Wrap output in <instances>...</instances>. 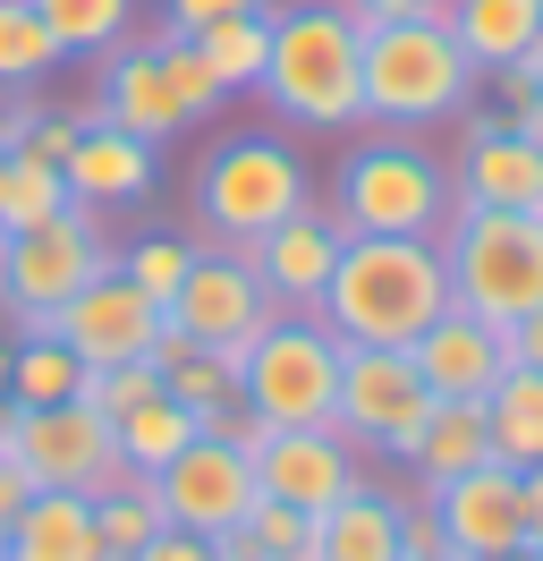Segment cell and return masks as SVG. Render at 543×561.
Returning a JSON list of instances; mask_svg holds the SVG:
<instances>
[{
    "mask_svg": "<svg viewBox=\"0 0 543 561\" xmlns=\"http://www.w3.org/2000/svg\"><path fill=\"white\" fill-rule=\"evenodd\" d=\"M289 128L305 137H339L366 128V35L339 0H289L272 9V60L255 85Z\"/></svg>",
    "mask_w": 543,
    "mask_h": 561,
    "instance_id": "obj_1",
    "label": "cell"
},
{
    "mask_svg": "<svg viewBox=\"0 0 543 561\" xmlns=\"http://www.w3.org/2000/svg\"><path fill=\"white\" fill-rule=\"evenodd\" d=\"M450 307L441 239H348L314 316L339 332V350H407Z\"/></svg>",
    "mask_w": 543,
    "mask_h": 561,
    "instance_id": "obj_2",
    "label": "cell"
},
{
    "mask_svg": "<svg viewBox=\"0 0 543 561\" xmlns=\"http://www.w3.org/2000/svg\"><path fill=\"white\" fill-rule=\"evenodd\" d=\"M332 221L348 239H441V221L459 213L450 162L416 128H373L332 162Z\"/></svg>",
    "mask_w": 543,
    "mask_h": 561,
    "instance_id": "obj_3",
    "label": "cell"
},
{
    "mask_svg": "<svg viewBox=\"0 0 543 561\" xmlns=\"http://www.w3.org/2000/svg\"><path fill=\"white\" fill-rule=\"evenodd\" d=\"M298 205H314V179H305L298 145L272 137V128H238L196 162V247H246L280 230Z\"/></svg>",
    "mask_w": 543,
    "mask_h": 561,
    "instance_id": "obj_4",
    "label": "cell"
},
{
    "mask_svg": "<svg viewBox=\"0 0 543 561\" xmlns=\"http://www.w3.org/2000/svg\"><path fill=\"white\" fill-rule=\"evenodd\" d=\"M475 94V69L441 18L366 26V128H441Z\"/></svg>",
    "mask_w": 543,
    "mask_h": 561,
    "instance_id": "obj_5",
    "label": "cell"
},
{
    "mask_svg": "<svg viewBox=\"0 0 543 561\" xmlns=\"http://www.w3.org/2000/svg\"><path fill=\"white\" fill-rule=\"evenodd\" d=\"M441 273H450V307L518 323L527 307H543V213L459 205L441 221Z\"/></svg>",
    "mask_w": 543,
    "mask_h": 561,
    "instance_id": "obj_6",
    "label": "cell"
},
{
    "mask_svg": "<svg viewBox=\"0 0 543 561\" xmlns=\"http://www.w3.org/2000/svg\"><path fill=\"white\" fill-rule=\"evenodd\" d=\"M339 332L314 307H280L255 332V350L238 357V400L264 425H332L339 400Z\"/></svg>",
    "mask_w": 543,
    "mask_h": 561,
    "instance_id": "obj_7",
    "label": "cell"
},
{
    "mask_svg": "<svg viewBox=\"0 0 543 561\" xmlns=\"http://www.w3.org/2000/svg\"><path fill=\"white\" fill-rule=\"evenodd\" d=\"M102 264H111L102 213H85V205L51 213L34 230H0V316L18 323V332H43Z\"/></svg>",
    "mask_w": 543,
    "mask_h": 561,
    "instance_id": "obj_8",
    "label": "cell"
},
{
    "mask_svg": "<svg viewBox=\"0 0 543 561\" xmlns=\"http://www.w3.org/2000/svg\"><path fill=\"white\" fill-rule=\"evenodd\" d=\"M272 316H280V298H272L264 280H255V264L230 255V247H196V264H187V280H178V298L162 307V323L178 332V341L230 357V366L255 350V332H264Z\"/></svg>",
    "mask_w": 543,
    "mask_h": 561,
    "instance_id": "obj_9",
    "label": "cell"
},
{
    "mask_svg": "<svg viewBox=\"0 0 543 561\" xmlns=\"http://www.w3.org/2000/svg\"><path fill=\"white\" fill-rule=\"evenodd\" d=\"M425 409H434V391H425V375H416V357H407V350H348V357H339L332 425L366 459H407Z\"/></svg>",
    "mask_w": 543,
    "mask_h": 561,
    "instance_id": "obj_10",
    "label": "cell"
},
{
    "mask_svg": "<svg viewBox=\"0 0 543 561\" xmlns=\"http://www.w3.org/2000/svg\"><path fill=\"white\" fill-rule=\"evenodd\" d=\"M145 493H153L162 527H196V536H221V527H238L255 502H264L255 459L238 451V443H221V434H196L170 468L145 477Z\"/></svg>",
    "mask_w": 543,
    "mask_h": 561,
    "instance_id": "obj_11",
    "label": "cell"
},
{
    "mask_svg": "<svg viewBox=\"0 0 543 561\" xmlns=\"http://www.w3.org/2000/svg\"><path fill=\"white\" fill-rule=\"evenodd\" d=\"M94 119H111V128H128V137L145 145H170V137H187L204 111L196 94L178 85V69H170V43H119V51H102V85H94Z\"/></svg>",
    "mask_w": 543,
    "mask_h": 561,
    "instance_id": "obj_12",
    "label": "cell"
},
{
    "mask_svg": "<svg viewBox=\"0 0 543 561\" xmlns=\"http://www.w3.org/2000/svg\"><path fill=\"white\" fill-rule=\"evenodd\" d=\"M18 468L34 485H68V493H111L128 485V459L111 443V417L94 400H60V409H26L18 425Z\"/></svg>",
    "mask_w": 543,
    "mask_h": 561,
    "instance_id": "obj_13",
    "label": "cell"
},
{
    "mask_svg": "<svg viewBox=\"0 0 543 561\" xmlns=\"http://www.w3.org/2000/svg\"><path fill=\"white\" fill-rule=\"evenodd\" d=\"M366 477V451L339 434V425H272L255 443V485L264 502H289V511H332L339 493Z\"/></svg>",
    "mask_w": 543,
    "mask_h": 561,
    "instance_id": "obj_14",
    "label": "cell"
},
{
    "mask_svg": "<svg viewBox=\"0 0 543 561\" xmlns=\"http://www.w3.org/2000/svg\"><path fill=\"white\" fill-rule=\"evenodd\" d=\"M51 332H60L85 366H136V357H153V341H162V307H153L119 264H102L60 316H51Z\"/></svg>",
    "mask_w": 543,
    "mask_h": 561,
    "instance_id": "obj_15",
    "label": "cell"
},
{
    "mask_svg": "<svg viewBox=\"0 0 543 561\" xmlns=\"http://www.w3.org/2000/svg\"><path fill=\"white\" fill-rule=\"evenodd\" d=\"M425 502H434L441 545H450L459 561H493V553H509V545H527V477L501 468V459H484V468H467V477L434 485Z\"/></svg>",
    "mask_w": 543,
    "mask_h": 561,
    "instance_id": "obj_16",
    "label": "cell"
},
{
    "mask_svg": "<svg viewBox=\"0 0 543 561\" xmlns=\"http://www.w3.org/2000/svg\"><path fill=\"white\" fill-rule=\"evenodd\" d=\"M450 196L459 205H493V213H543V145L518 137L501 111L467 119V137L450 153Z\"/></svg>",
    "mask_w": 543,
    "mask_h": 561,
    "instance_id": "obj_17",
    "label": "cell"
},
{
    "mask_svg": "<svg viewBox=\"0 0 543 561\" xmlns=\"http://www.w3.org/2000/svg\"><path fill=\"white\" fill-rule=\"evenodd\" d=\"M407 357H416V375H425V391H434V400H484V391L509 375L501 323L467 316V307H441V316L407 341Z\"/></svg>",
    "mask_w": 543,
    "mask_h": 561,
    "instance_id": "obj_18",
    "label": "cell"
},
{
    "mask_svg": "<svg viewBox=\"0 0 543 561\" xmlns=\"http://www.w3.org/2000/svg\"><path fill=\"white\" fill-rule=\"evenodd\" d=\"M339 247H348V230L332 221V205L314 196V205H298L280 230H264V239L246 247V264H255V280H264L280 307H314L323 298V280H332Z\"/></svg>",
    "mask_w": 543,
    "mask_h": 561,
    "instance_id": "obj_19",
    "label": "cell"
},
{
    "mask_svg": "<svg viewBox=\"0 0 543 561\" xmlns=\"http://www.w3.org/2000/svg\"><path fill=\"white\" fill-rule=\"evenodd\" d=\"M85 128H77V153H68V205L85 213H119V205H145L153 196V145L128 137V128H111V119H94V111H77Z\"/></svg>",
    "mask_w": 543,
    "mask_h": 561,
    "instance_id": "obj_20",
    "label": "cell"
},
{
    "mask_svg": "<svg viewBox=\"0 0 543 561\" xmlns=\"http://www.w3.org/2000/svg\"><path fill=\"white\" fill-rule=\"evenodd\" d=\"M407 493L382 485V477H357L332 511L314 519V561H407Z\"/></svg>",
    "mask_w": 543,
    "mask_h": 561,
    "instance_id": "obj_21",
    "label": "cell"
},
{
    "mask_svg": "<svg viewBox=\"0 0 543 561\" xmlns=\"http://www.w3.org/2000/svg\"><path fill=\"white\" fill-rule=\"evenodd\" d=\"M0 561H102V545H94V493L34 485L26 511H9Z\"/></svg>",
    "mask_w": 543,
    "mask_h": 561,
    "instance_id": "obj_22",
    "label": "cell"
},
{
    "mask_svg": "<svg viewBox=\"0 0 543 561\" xmlns=\"http://www.w3.org/2000/svg\"><path fill=\"white\" fill-rule=\"evenodd\" d=\"M441 26L459 35V51H467L475 77H501V69H518V60L535 51L543 0H450V18H441Z\"/></svg>",
    "mask_w": 543,
    "mask_h": 561,
    "instance_id": "obj_23",
    "label": "cell"
},
{
    "mask_svg": "<svg viewBox=\"0 0 543 561\" xmlns=\"http://www.w3.org/2000/svg\"><path fill=\"white\" fill-rule=\"evenodd\" d=\"M493 459V417H484V400H434L425 425H416V443H407V468H416V485L434 493L450 477H467Z\"/></svg>",
    "mask_w": 543,
    "mask_h": 561,
    "instance_id": "obj_24",
    "label": "cell"
},
{
    "mask_svg": "<svg viewBox=\"0 0 543 561\" xmlns=\"http://www.w3.org/2000/svg\"><path fill=\"white\" fill-rule=\"evenodd\" d=\"M153 375H162L170 400H187L204 417V434H221V417L238 409V366L212 357V350H196V341H178L170 323H162V341H153Z\"/></svg>",
    "mask_w": 543,
    "mask_h": 561,
    "instance_id": "obj_25",
    "label": "cell"
},
{
    "mask_svg": "<svg viewBox=\"0 0 543 561\" xmlns=\"http://www.w3.org/2000/svg\"><path fill=\"white\" fill-rule=\"evenodd\" d=\"M85 375H94V366H85V357L68 350L51 323H43V332H18L0 391H9L18 409H60V400H85Z\"/></svg>",
    "mask_w": 543,
    "mask_h": 561,
    "instance_id": "obj_26",
    "label": "cell"
},
{
    "mask_svg": "<svg viewBox=\"0 0 543 561\" xmlns=\"http://www.w3.org/2000/svg\"><path fill=\"white\" fill-rule=\"evenodd\" d=\"M484 417H493V459L501 468H543V375L535 366H509L501 383L484 391Z\"/></svg>",
    "mask_w": 543,
    "mask_h": 561,
    "instance_id": "obj_27",
    "label": "cell"
},
{
    "mask_svg": "<svg viewBox=\"0 0 543 561\" xmlns=\"http://www.w3.org/2000/svg\"><path fill=\"white\" fill-rule=\"evenodd\" d=\"M196 434H204V417L187 409V400H170V391L136 400L128 417L111 425V443H119V459H128V477H153V468H170V459L187 451Z\"/></svg>",
    "mask_w": 543,
    "mask_h": 561,
    "instance_id": "obj_28",
    "label": "cell"
},
{
    "mask_svg": "<svg viewBox=\"0 0 543 561\" xmlns=\"http://www.w3.org/2000/svg\"><path fill=\"white\" fill-rule=\"evenodd\" d=\"M204 51V69H212V85L221 94H255L264 85V60H272V9H238V18H221V26H204V35H187Z\"/></svg>",
    "mask_w": 543,
    "mask_h": 561,
    "instance_id": "obj_29",
    "label": "cell"
},
{
    "mask_svg": "<svg viewBox=\"0 0 543 561\" xmlns=\"http://www.w3.org/2000/svg\"><path fill=\"white\" fill-rule=\"evenodd\" d=\"M221 561H314V511H289V502H255L238 527L212 536Z\"/></svg>",
    "mask_w": 543,
    "mask_h": 561,
    "instance_id": "obj_30",
    "label": "cell"
},
{
    "mask_svg": "<svg viewBox=\"0 0 543 561\" xmlns=\"http://www.w3.org/2000/svg\"><path fill=\"white\" fill-rule=\"evenodd\" d=\"M51 213H68V171L26 153V145H9L0 153V230H34Z\"/></svg>",
    "mask_w": 543,
    "mask_h": 561,
    "instance_id": "obj_31",
    "label": "cell"
},
{
    "mask_svg": "<svg viewBox=\"0 0 543 561\" xmlns=\"http://www.w3.org/2000/svg\"><path fill=\"white\" fill-rule=\"evenodd\" d=\"M60 60L68 51H60V35L43 26V9H34V0H0V85L34 94Z\"/></svg>",
    "mask_w": 543,
    "mask_h": 561,
    "instance_id": "obj_32",
    "label": "cell"
},
{
    "mask_svg": "<svg viewBox=\"0 0 543 561\" xmlns=\"http://www.w3.org/2000/svg\"><path fill=\"white\" fill-rule=\"evenodd\" d=\"M43 9V26L60 35V51L77 60H102V51H119V43L136 35V0H34Z\"/></svg>",
    "mask_w": 543,
    "mask_h": 561,
    "instance_id": "obj_33",
    "label": "cell"
},
{
    "mask_svg": "<svg viewBox=\"0 0 543 561\" xmlns=\"http://www.w3.org/2000/svg\"><path fill=\"white\" fill-rule=\"evenodd\" d=\"M153 527H162V511H153L145 477H128V485H111V493H94V545H102V561L145 553V536H153Z\"/></svg>",
    "mask_w": 543,
    "mask_h": 561,
    "instance_id": "obj_34",
    "label": "cell"
},
{
    "mask_svg": "<svg viewBox=\"0 0 543 561\" xmlns=\"http://www.w3.org/2000/svg\"><path fill=\"white\" fill-rule=\"evenodd\" d=\"M119 273L153 298V307H170L178 298V280H187V264H196V239H170V230H145V239H128L119 255H111Z\"/></svg>",
    "mask_w": 543,
    "mask_h": 561,
    "instance_id": "obj_35",
    "label": "cell"
},
{
    "mask_svg": "<svg viewBox=\"0 0 543 561\" xmlns=\"http://www.w3.org/2000/svg\"><path fill=\"white\" fill-rule=\"evenodd\" d=\"M153 391H162V375H153V357H136V366H94V375H85V400H94L102 417L119 425L136 409V400H153Z\"/></svg>",
    "mask_w": 543,
    "mask_h": 561,
    "instance_id": "obj_36",
    "label": "cell"
},
{
    "mask_svg": "<svg viewBox=\"0 0 543 561\" xmlns=\"http://www.w3.org/2000/svg\"><path fill=\"white\" fill-rule=\"evenodd\" d=\"M238 9H272V0H162V35H204Z\"/></svg>",
    "mask_w": 543,
    "mask_h": 561,
    "instance_id": "obj_37",
    "label": "cell"
},
{
    "mask_svg": "<svg viewBox=\"0 0 543 561\" xmlns=\"http://www.w3.org/2000/svg\"><path fill=\"white\" fill-rule=\"evenodd\" d=\"M77 128H85L77 111H34V119H26V153H43V162H68V153H77Z\"/></svg>",
    "mask_w": 543,
    "mask_h": 561,
    "instance_id": "obj_38",
    "label": "cell"
},
{
    "mask_svg": "<svg viewBox=\"0 0 543 561\" xmlns=\"http://www.w3.org/2000/svg\"><path fill=\"white\" fill-rule=\"evenodd\" d=\"M348 18H357V35L366 26H400V18H450V0H339Z\"/></svg>",
    "mask_w": 543,
    "mask_h": 561,
    "instance_id": "obj_39",
    "label": "cell"
},
{
    "mask_svg": "<svg viewBox=\"0 0 543 561\" xmlns=\"http://www.w3.org/2000/svg\"><path fill=\"white\" fill-rule=\"evenodd\" d=\"M128 561H221V553H212V536H196V527H153L145 553H128Z\"/></svg>",
    "mask_w": 543,
    "mask_h": 561,
    "instance_id": "obj_40",
    "label": "cell"
},
{
    "mask_svg": "<svg viewBox=\"0 0 543 561\" xmlns=\"http://www.w3.org/2000/svg\"><path fill=\"white\" fill-rule=\"evenodd\" d=\"M400 536H407V561H441V553H450V545H441V519H434V502H425V493H407Z\"/></svg>",
    "mask_w": 543,
    "mask_h": 561,
    "instance_id": "obj_41",
    "label": "cell"
},
{
    "mask_svg": "<svg viewBox=\"0 0 543 561\" xmlns=\"http://www.w3.org/2000/svg\"><path fill=\"white\" fill-rule=\"evenodd\" d=\"M501 341H509V366H535L543 375V307H527L518 323H501Z\"/></svg>",
    "mask_w": 543,
    "mask_h": 561,
    "instance_id": "obj_42",
    "label": "cell"
},
{
    "mask_svg": "<svg viewBox=\"0 0 543 561\" xmlns=\"http://www.w3.org/2000/svg\"><path fill=\"white\" fill-rule=\"evenodd\" d=\"M43 103H26V94H18V85H0V153H9V145H26V119Z\"/></svg>",
    "mask_w": 543,
    "mask_h": 561,
    "instance_id": "obj_43",
    "label": "cell"
},
{
    "mask_svg": "<svg viewBox=\"0 0 543 561\" xmlns=\"http://www.w3.org/2000/svg\"><path fill=\"white\" fill-rule=\"evenodd\" d=\"M26 493H34V477L18 468V459H0V519H9V511H26Z\"/></svg>",
    "mask_w": 543,
    "mask_h": 561,
    "instance_id": "obj_44",
    "label": "cell"
},
{
    "mask_svg": "<svg viewBox=\"0 0 543 561\" xmlns=\"http://www.w3.org/2000/svg\"><path fill=\"white\" fill-rule=\"evenodd\" d=\"M527 545L543 553V468H527Z\"/></svg>",
    "mask_w": 543,
    "mask_h": 561,
    "instance_id": "obj_45",
    "label": "cell"
},
{
    "mask_svg": "<svg viewBox=\"0 0 543 561\" xmlns=\"http://www.w3.org/2000/svg\"><path fill=\"white\" fill-rule=\"evenodd\" d=\"M18 425H26V409L0 391V459H18Z\"/></svg>",
    "mask_w": 543,
    "mask_h": 561,
    "instance_id": "obj_46",
    "label": "cell"
},
{
    "mask_svg": "<svg viewBox=\"0 0 543 561\" xmlns=\"http://www.w3.org/2000/svg\"><path fill=\"white\" fill-rule=\"evenodd\" d=\"M493 561H543V553H535V545H509V553H493Z\"/></svg>",
    "mask_w": 543,
    "mask_h": 561,
    "instance_id": "obj_47",
    "label": "cell"
},
{
    "mask_svg": "<svg viewBox=\"0 0 543 561\" xmlns=\"http://www.w3.org/2000/svg\"><path fill=\"white\" fill-rule=\"evenodd\" d=\"M535 103H543V60H535Z\"/></svg>",
    "mask_w": 543,
    "mask_h": 561,
    "instance_id": "obj_48",
    "label": "cell"
},
{
    "mask_svg": "<svg viewBox=\"0 0 543 561\" xmlns=\"http://www.w3.org/2000/svg\"><path fill=\"white\" fill-rule=\"evenodd\" d=\"M0 375H9V350H0Z\"/></svg>",
    "mask_w": 543,
    "mask_h": 561,
    "instance_id": "obj_49",
    "label": "cell"
},
{
    "mask_svg": "<svg viewBox=\"0 0 543 561\" xmlns=\"http://www.w3.org/2000/svg\"><path fill=\"white\" fill-rule=\"evenodd\" d=\"M0 536H9V519H0Z\"/></svg>",
    "mask_w": 543,
    "mask_h": 561,
    "instance_id": "obj_50",
    "label": "cell"
},
{
    "mask_svg": "<svg viewBox=\"0 0 543 561\" xmlns=\"http://www.w3.org/2000/svg\"><path fill=\"white\" fill-rule=\"evenodd\" d=\"M441 561H459V553H441Z\"/></svg>",
    "mask_w": 543,
    "mask_h": 561,
    "instance_id": "obj_51",
    "label": "cell"
}]
</instances>
